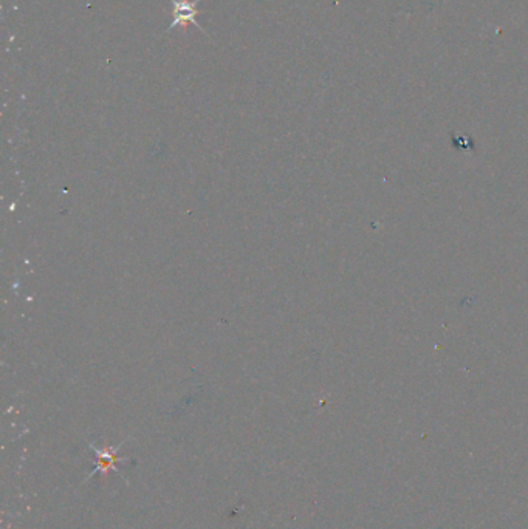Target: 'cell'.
<instances>
[{"instance_id": "6da1fadb", "label": "cell", "mask_w": 528, "mask_h": 529, "mask_svg": "<svg viewBox=\"0 0 528 529\" xmlns=\"http://www.w3.org/2000/svg\"><path fill=\"white\" fill-rule=\"evenodd\" d=\"M170 6H173V22L169 25V30H174L180 25L184 23H193L197 28L202 30V27L197 23V14L199 10L197 6L200 5L202 0H169Z\"/></svg>"}, {"instance_id": "7a4b0ae2", "label": "cell", "mask_w": 528, "mask_h": 529, "mask_svg": "<svg viewBox=\"0 0 528 529\" xmlns=\"http://www.w3.org/2000/svg\"><path fill=\"white\" fill-rule=\"evenodd\" d=\"M90 448L93 449L95 454H97L98 464H97V468H95L93 472H92L90 475H88V478H92L95 474H98V472H99V474H107L110 469H112V470H118V469L115 468V463L119 460L118 455H117V452H118V449H119V446H118V448H115V449H107L106 452L97 449L93 444L90 446Z\"/></svg>"}]
</instances>
